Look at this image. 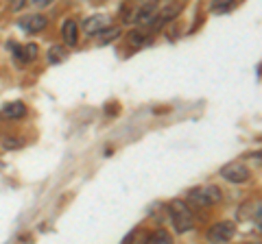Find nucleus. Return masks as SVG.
Returning <instances> with one entry per match:
<instances>
[{
	"label": "nucleus",
	"mask_w": 262,
	"mask_h": 244,
	"mask_svg": "<svg viewBox=\"0 0 262 244\" xmlns=\"http://www.w3.org/2000/svg\"><path fill=\"white\" fill-rule=\"evenodd\" d=\"M66 57H68V51H66L63 46H53L51 51H48V61L51 63H59L66 59Z\"/></svg>",
	"instance_id": "obj_10"
},
{
	"label": "nucleus",
	"mask_w": 262,
	"mask_h": 244,
	"mask_svg": "<svg viewBox=\"0 0 262 244\" xmlns=\"http://www.w3.org/2000/svg\"><path fill=\"white\" fill-rule=\"evenodd\" d=\"M149 242H153V244H168L170 242V235L164 231V229H160V231H155L153 235H149Z\"/></svg>",
	"instance_id": "obj_13"
},
{
	"label": "nucleus",
	"mask_w": 262,
	"mask_h": 244,
	"mask_svg": "<svg viewBox=\"0 0 262 244\" xmlns=\"http://www.w3.org/2000/svg\"><path fill=\"white\" fill-rule=\"evenodd\" d=\"M107 24H110L107 15H90V18L83 22V31L88 35H96L98 31H103Z\"/></svg>",
	"instance_id": "obj_7"
},
{
	"label": "nucleus",
	"mask_w": 262,
	"mask_h": 244,
	"mask_svg": "<svg viewBox=\"0 0 262 244\" xmlns=\"http://www.w3.org/2000/svg\"><path fill=\"white\" fill-rule=\"evenodd\" d=\"M168 214H170V221H173L175 229L179 233H186V231H190L194 227V216H192L190 207H188L184 201H173L170 203Z\"/></svg>",
	"instance_id": "obj_1"
},
{
	"label": "nucleus",
	"mask_w": 262,
	"mask_h": 244,
	"mask_svg": "<svg viewBox=\"0 0 262 244\" xmlns=\"http://www.w3.org/2000/svg\"><path fill=\"white\" fill-rule=\"evenodd\" d=\"M20 5H22V0H15V3H13V9H20Z\"/></svg>",
	"instance_id": "obj_16"
},
{
	"label": "nucleus",
	"mask_w": 262,
	"mask_h": 244,
	"mask_svg": "<svg viewBox=\"0 0 262 244\" xmlns=\"http://www.w3.org/2000/svg\"><path fill=\"white\" fill-rule=\"evenodd\" d=\"M190 201L201 207H210L221 201V190L214 188V185H210V188H196L190 192Z\"/></svg>",
	"instance_id": "obj_3"
},
{
	"label": "nucleus",
	"mask_w": 262,
	"mask_h": 244,
	"mask_svg": "<svg viewBox=\"0 0 262 244\" xmlns=\"http://www.w3.org/2000/svg\"><path fill=\"white\" fill-rule=\"evenodd\" d=\"M46 15H39V13H33V15H27L24 20H20V27L27 31V33H39V31L46 29Z\"/></svg>",
	"instance_id": "obj_5"
},
{
	"label": "nucleus",
	"mask_w": 262,
	"mask_h": 244,
	"mask_svg": "<svg viewBox=\"0 0 262 244\" xmlns=\"http://www.w3.org/2000/svg\"><path fill=\"white\" fill-rule=\"evenodd\" d=\"M236 231V227L234 223H216V225H212L210 227V231H208V240L210 242H227V240H232V235Z\"/></svg>",
	"instance_id": "obj_4"
},
{
	"label": "nucleus",
	"mask_w": 262,
	"mask_h": 244,
	"mask_svg": "<svg viewBox=\"0 0 262 244\" xmlns=\"http://www.w3.org/2000/svg\"><path fill=\"white\" fill-rule=\"evenodd\" d=\"M63 42H66V46H77V42H79V27H77V22L66 20V24H63Z\"/></svg>",
	"instance_id": "obj_8"
},
{
	"label": "nucleus",
	"mask_w": 262,
	"mask_h": 244,
	"mask_svg": "<svg viewBox=\"0 0 262 244\" xmlns=\"http://www.w3.org/2000/svg\"><path fill=\"white\" fill-rule=\"evenodd\" d=\"M3 146H5V149H18L20 142L18 140H9V137H7V140H3Z\"/></svg>",
	"instance_id": "obj_14"
},
{
	"label": "nucleus",
	"mask_w": 262,
	"mask_h": 244,
	"mask_svg": "<svg viewBox=\"0 0 262 244\" xmlns=\"http://www.w3.org/2000/svg\"><path fill=\"white\" fill-rule=\"evenodd\" d=\"M98 42L101 44H107V42H112V39H116L118 35H120V29H107L105 27L103 31H98Z\"/></svg>",
	"instance_id": "obj_11"
},
{
	"label": "nucleus",
	"mask_w": 262,
	"mask_h": 244,
	"mask_svg": "<svg viewBox=\"0 0 262 244\" xmlns=\"http://www.w3.org/2000/svg\"><path fill=\"white\" fill-rule=\"evenodd\" d=\"M234 7V0H212V11L214 13H225Z\"/></svg>",
	"instance_id": "obj_12"
},
{
	"label": "nucleus",
	"mask_w": 262,
	"mask_h": 244,
	"mask_svg": "<svg viewBox=\"0 0 262 244\" xmlns=\"http://www.w3.org/2000/svg\"><path fill=\"white\" fill-rule=\"evenodd\" d=\"M221 177L225 179V181L229 183H245V181H249V168L241 164V161H232V164H227L223 166V170H221Z\"/></svg>",
	"instance_id": "obj_2"
},
{
	"label": "nucleus",
	"mask_w": 262,
	"mask_h": 244,
	"mask_svg": "<svg viewBox=\"0 0 262 244\" xmlns=\"http://www.w3.org/2000/svg\"><path fill=\"white\" fill-rule=\"evenodd\" d=\"M53 0H33V5H37V7H48Z\"/></svg>",
	"instance_id": "obj_15"
},
{
	"label": "nucleus",
	"mask_w": 262,
	"mask_h": 244,
	"mask_svg": "<svg viewBox=\"0 0 262 244\" xmlns=\"http://www.w3.org/2000/svg\"><path fill=\"white\" fill-rule=\"evenodd\" d=\"M15 55H18L22 61H35V59H37V46H35V44L22 46L20 51H15Z\"/></svg>",
	"instance_id": "obj_9"
},
{
	"label": "nucleus",
	"mask_w": 262,
	"mask_h": 244,
	"mask_svg": "<svg viewBox=\"0 0 262 244\" xmlns=\"http://www.w3.org/2000/svg\"><path fill=\"white\" fill-rule=\"evenodd\" d=\"M27 116V107L20 103V101H13V103H7L3 109H0V120H20Z\"/></svg>",
	"instance_id": "obj_6"
}]
</instances>
